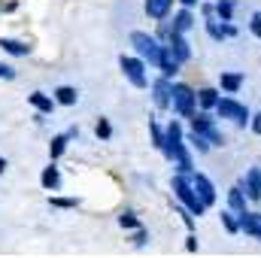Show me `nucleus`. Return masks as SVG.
Masks as SVG:
<instances>
[{
    "mask_svg": "<svg viewBox=\"0 0 261 258\" xmlns=\"http://www.w3.org/2000/svg\"><path fill=\"white\" fill-rule=\"evenodd\" d=\"M170 189H173V194H176V200H179L192 216H203V213H206V203L197 197L195 186H192V179H189L186 173H176V176L170 179Z\"/></svg>",
    "mask_w": 261,
    "mask_h": 258,
    "instance_id": "f257e3e1",
    "label": "nucleus"
},
{
    "mask_svg": "<svg viewBox=\"0 0 261 258\" xmlns=\"http://www.w3.org/2000/svg\"><path fill=\"white\" fill-rule=\"evenodd\" d=\"M130 46H134V52H137L146 64L158 67V61H161V52H164V43H161L155 34L134 31V34H130Z\"/></svg>",
    "mask_w": 261,
    "mask_h": 258,
    "instance_id": "f03ea898",
    "label": "nucleus"
},
{
    "mask_svg": "<svg viewBox=\"0 0 261 258\" xmlns=\"http://www.w3.org/2000/svg\"><path fill=\"white\" fill-rule=\"evenodd\" d=\"M197 107V91L186 82H173V100H170V110L182 119H192Z\"/></svg>",
    "mask_w": 261,
    "mask_h": 258,
    "instance_id": "7ed1b4c3",
    "label": "nucleus"
},
{
    "mask_svg": "<svg viewBox=\"0 0 261 258\" xmlns=\"http://www.w3.org/2000/svg\"><path fill=\"white\" fill-rule=\"evenodd\" d=\"M119 67H122L125 79H128L134 88H149V73H146V61H143L140 55H122V58H119Z\"/></svg>",
    "mask_w": 261,
    "mask_h": 258,
    "instance_id": "20e7f679",
    "label": "nucleus"
},
{
    "mask_svg": "<svg viewBox=\"0 0 261 258\" xmlns=\"http://www.w3.org/2000/svg\"><path fill=\"white\" fill-rule=\"evenodd\" d=\"M216 116H219V119H234L237 128H246V125L252 122V113H249L246 107H240L234 97H219V104H216Z\"/></svg>",
    "mask_w": 261,
    "mask_h": 258,
    "instance_id": "39448f33",
    "label": "nucleus"
},
{
    "mask_svg": "<svg viewBox=\"0 0 261 258\" xmlns=\"http://www.w3.org/2000/svg\"><path fill=\"white\" fill-rule=\"evenodd\" d=\"M192 131L203 134V137L210 140V146H222V143H225V137L216 128V119H210L206 113H195V116H192Z\"/></svg>",
    "mask_w": 261,
    "mask_h": 258,
    "instance_id": "423d86ee",
    "label": "nucleus"
},
{
    "mask_svg": "<svg viewBox=\"0 0 261 258\" xmlns=\"http://www.w3.org/2000/svg\"><path fill=\"white\" fill-rule=\"evenodd\" d=\"M152 100L158 110H170V100H173V82L167 76H158L152 82Z\"/></svg>",
    "mask_w": 261,
    "mask_h": 258,
    "instance_id": "0eeeda50",
    "label": "nucleus"
},
{
    "mask_svg": "<svg viewBox=\"0 0 261 258\" xmlns=\"http://www.w3.org/2000/svg\"><path fill=\"white\" fill-rule=\"evenodd\" d=\"M240 189L246 192L249 200H261V167H249L246 176L240 179Z\"/></svg>",
    "mask_w": 261,
    "mask_h": 258,
    "instance_id": "6e6552de",
    "label": "nucleus"
},
{
    "mask_svg": "<svg viewBox=\"0 0 261 258\" xmlns=\"http://www.w3.org/2000/svg\"><path fill=\"white\" fill-rule=\"evenodd\" d=\"M189 179H192V186H195L197 197H200L206 207H213V203H216V186H213V183H210L203 173H192Z\"/></svg>",
    "mask_w": 261,
    "mask_h": 258,
    "instance_id": "1a4fd4ad",
    "label": "nucleus"
},
{
    "mask_svg": "<svg viewBox=\"0 0 261 258\" xmlns=\"http://www.w3.org/2000/svg\"><path fill=\"white\" fill-rule=\"evenodd\" d=\"M28 104H31L40 116H52V113H55V107H58V100H55V97H49L46 91H31V94H28Z\"/></svg>",
    "mask_w": 261,
    "mask_h": 258,
    "instance_id": "9d476101",
    "label": "nucleus"
},
{
    "mask_svg": "<svg viewBox=\"0 0 261 258\" xmlns=\"http://www.w3.org/2000/svg\"><path fill=\"white\" fill-rule=\"evenodd\" d=\"M179 67H182V61L173 55V49H170V46H164V52H161V61H158V70H161V76L173 79V76L179 73Z\"/></svg>",
    "mask_w": 261,
    "mask_h": 258,
    "instance_id": "9b49d317",
    "label": "nucleus"
},
{
    "mask_svg": "<svg viewBox=\"0 0 261 258\" xmlns=\"http://www.w3.org/2000/svg\"><path fill=\"white\" fill-rule=\"evenodd\" d=\"M237 219H240V231H243V234L261 240V213H249V210H246V213H240Z\"/></svg>",
    "mask_w": 261,
    "mask_h": 258,
    "instance_id": "f8f14e48",
    "label": "nucleus"
},
{
    "mask_svg": "<svg viewBox=\"0 0 261 258\" xmlns=\"http://www.w3.org/2000/svg\"><path fill=\"white\" fill-rule=\"evenodd\" d=\"M143 6H146V15H149L152 21H161V18H167V15H170L173 0H146Z\"/></svg>",
    "mask_w": 261,
    "mask_h": 258,
    "instance_id": "ddd939ff",
    "label": "nucleus"
},
{
    "mask_svg": "<svg viewBox=\"0 0 261 258\" xmlns=\"http://www.w3.org/2000/svg\"><path fill=\"white\" fill-rule=\"evenodd\" d=\"M40 186H43L46 192H58V186H61V170L55 167V161H49V167H43V173H40Z\"/></svg>",
    "mask_w": 261,
    "mask_h": 258,
    "instance_id": "4468645a",
    "label": "nucleus"
},
{
    "mask_svg": "<svg viewBox=\"0 0 261 258\" xmlns=\"http://www.w3.org/2000/svg\"><path fill=\"white\" fill-rule=\"evenodd\" d=\"M0 49L12 58H28L31 55V46L21 43V40H12V37H0Z\"/></svg>",
    "mask_w": 261,
    "mask_h": 258,
    "instance_id": "2eb2a0df",
    "label": "nucleus"
},
{
    "mask_svg": "<svg viewBox=\"0 0 261 258\" xmlns=\"http://www.w3.org/2000/svg\"><path fill=\"white\" fill-rule=\"evenodd\" d=\"M170 49H173V55L186 64V61H192V46H189V40H186V34H173L170 37V43H167Z\"/></svg>",
    "mask_w": 261,
    "mask_h": 258,
    "instance_id": "dca6fc26",
    "label": "nucleus"
},
{
    "mask_svg": "<svg viewBox=\"0 0 261 258\" xmlns=\"http://www.w3.org/2000/svg\"><path fill=\"white\" fill-rule=\"evenodd\" d=\"M243 73H231V70H225L222 76H219V85H222V91L225 94H237L240 88H243Z\"/></svg>",
    "mask_w": 261,
    "mask_h": 258,
    "instance_id": "f3484780",
    "label": "nucleus"
},
{
    "mask_svg": "<svg viewBox=\"0 0 261 258\" xmlns=\"http://www.w3.org/2000/svg\"><path fill=\"white\" fill-rule=\"evenodd\" d=\"M173 28H176V34H189V31L195 28V15H192L189 6H182V9L173 15Z\"/></svg>",
    "mask_w": 261,
    "mask_h": 258,
    "instance_id": "a211bd4d",
    "label": "nucleus"
},
{
    "mask_svg": "<svg viewBox=\"0 0 261 258\" xmlns=\"http://www.w3.org/2000/svg\"><path fill=\"white\" fill-rule=\"evenodd\" d=\"M52 97H55L61 107H76V100H79V91H76L73 85H58V88L52 91Z\"/></svg>",
    "mask_w": 261,
    "mask_h": 258,
    "instance_id": "6ab92c4d",
    "label": "nucleus"
},
{
    "mask_svg": "<svg viewBox=\"0 0 261 258\" xmlns=\"http://www.w3.org/2000/svg\"><path fill=\"white\" fill-rule=\"evenodd\" d=\"M228 210H234L237 216L246 213V192H243L240 186H234V189L228 192Z\"/></svg>",
    "mask_w": 261,
    "mask_h": 258,
    "instance_id": "aec40b11",
    "label": "nucleus"
},
{
    "mask_svg": "<svg viewBox=\"0 0 261 258\" xmlns=\"http://www.w3.org/2000/svg\"><path fill=\"white\" fill-rule=\"evenodd\" d=\"M67 143H70V137H67V134H55V137H52V143H49V161H58V158L64 155Z\"/></svg>",
    "mask_w": 261,
    "mask_h": 258,
    "instance_id": "412c9836",
    "label": "nucleus"
},
{
    "mask_svg": "<svg viewBox=\"0 0 261 258\" xmlns=\"http://www.w3.org/2000/svg\"><path fill=\"white\" fill-rule=\"evenodd\" d=\"M216 104H219V91L216 88H200L197 91V107L200 110H216Z\"/></svg>",
    "mask_w": 261,
    "mask_h": 258,
    "instance_id": "4be33fe9",
    "label": "nucleus"
},
{
    "mask_svg": "<svg viewBox=\"0 0 261 258\" xmlns=\"http://www.w3.org/2000/svg\"><path fill=\"white\" fill-rule=\"evenodd\" d=\"M173 34H176V28H173V18H170V21H167V18H161V21H158V34H155V37H158V40L167 46Z\"/></svg>",
    "mask_w": 261,
    "mask_h": 258,
    "instance_id": "5701e85b",
    "label": "nucleus"
},
{
    "mask_svg": "<svg viewBox=\"0 0 261 258\" xmlns=\"http://www.w3.org/2000/svg\"><path fill=\"white\" fill-rule=\"evenodd\" d=\"M222 225H225L228 234H240V219H237L234 210H225V213H222Z\"/></svg>",
    "mask_w": 261,
    "mask_h": 258,
    "instance_id": "b1692460",
    "label": "nucleus"
},
{
    "mask_svg": "<svg viewBox=\"0 0 261 258\" xmlns=\"http://www.w3.org/2000/svg\"><path fill=\"white\" fill-rule=\"evenodd\" d=\"M186 140H189V143H192V146H195L197 152H200V155H203V152H210V149H213V146H210V140H206V137H203V134H197V131H189V137H186Z\"/></svg>",
    "mask_w": 261,
    "mask_h": 258,
    "instance_id": "393cba45",
    "label": "nucleus"
},
{
    "mask_svg": "<svg viewBox=\"0 0 261 258\" xmlns=\"http://www.w3.org/2000/svg\"><path fill=\"white\" fill-rule=\"evenodd\" d=\"M216 15H219L222 21H231V15H234V0H219V3H216Z\"/></svg>",
    "mask_w": 261,
    "mask_h": 258,
    "instance_id": "a878e982",
    "label": "nucleus"
},
{
    "mask_svg": "<svg viewBox=\"0 0 261 258\" xmlns=\"http://www.w3.org/2000/svg\"><path fill=\"white\" fill-rule=\"evenodd\" d=\"M119 225H122L125 231H137V228H143V225H140V219H137L130 210H125V213L119 216Z\"/></svg>",
    "mask_w": 261,
    "mask_h": 258,
    "instance_id": "bb28decb",
    "label": "nucleus"
},
{
    "mask_svg": "<svg viewBox=\"0 0 261 258\" xmlns=\"http://www.w3.org/2000/svg\"><path fill=\"white\" fill-rule=\"evenodd\" d=\"M49 203L55 210H76L79 207V197H49Z\"/></svg>",
    "mask_w": 261,
    "mask_h": 258,
    "instance_id": "cd10ccee",
    "label": "nucleus"
},
{
    "mask_svg": "<svg viewBox=\"0 0 261 258\" xmlns=\"http://www.w3.org/2000/svg\"><path fill=\"white\" fill-rule=\"evenodd\" d=\"M94 134H97V140H110L113 137V125H110V119H97V125H94Z\"/></svg>",
    "mask_w": 261,
    "mask_h": 258,
    "instance_id": "c85d7f7f",
    "label": "nucleus"
},
{
    "mask_svg": "<svg viewBox=\"0 0 261 258\" xmlns=\"http://www.w3.org/2000/svg\"><path fill=\"white\" fill-rule=\"evenodd\" d=\"M149 134H152V146L161 152L164 149V131L158 128V122H149Z\"/></svg>",
    "mask_w": 261,
    "mask_h": 258,
    "instance_id": "c756f323",
    "label": "nucleus"
},
{
    "mask_svg": "<svg viewBox=\"0 0 261 258\" xmlns=\"http://www.w3.org/2000/svg\"><path fill=\"white\" fill-rule=\"evenodd\" d=\"M0 79L12 82V79H15V67H9V64H3V61H0Z\"/></svg>",
    "mask_w": 261,
    "mask_h": 258,
    "instance_id": "7c9ffc66",
    "label": "nucleus"
},
{
    "mask_svg": "<svg viewBox=\"0 0 261 258\" xmlns=\"http://www.w3.org/2000/svg\"><path fill=\"white\" fill-rule=\"evenodd\" d=\"M146 243H149V234H146L143 228H137V231H134V246H146Z\"/></svg>",
    "mask_w": 261,
    "mask_h": 258,
    "instance_id": "2f4dec72",
    "label": "nucleus"
},
{
    "mask_svg": "<svg viewBox=\"0 0 261 258\" xmlns=\"http://www.w3.org/2000/svg\"><path fill=\"white\" fill-rule=\"evenodd\" d=\"M249 31H252V34L261 40V12H255V15H252V21H249Z\"/></svg>",
    "mask_w": 261,
    "mask_h": 258,
    "instance_id": "473e14b6",
    "label": "nucleus"
},
{
    "mask_svg": "<svg viewBox=\"0 0 261 258\" xmlns=\"http://www.w3.org/2000/svg\"><path fill=\"white\" fill-rule=\"evenodd\" d=\"M249 128H252V131L261 137V113H252V122H249Z\"/></svg>",
    "mask_w": 261,
    "mask_h": 258,
    "instance_id": "72a5a7b5",
    "label": "nucleus"
},
{
    "mask_svg": "<svg viewBox=\"0 0 261 258\" xmlns=\"http://www.w3.org/2000/svg\"><path fill=\"white\" fill-rule=\"evenodd\" d=\"M186 249H189V252H197V237H195V234H189V237H186Z\"/></svg>",
    "mask_w": 261,
    "mask_h": 258,
    "instance_id": "f704fd0d",
    "label": "nucleus"
},
{
    "mask_svg": "<svg viewBox=\"0 0 261 258\" xmlns=\"http://www.w3.org/2000/svg\"><path fill=\"white\" fill-rule=\"evenodd\" d=\"M18 9V3L15 0H9V3H3V12H15Z\"/></svg>",
    "mask_w": 261,
    "mask_h": 258,
    "instance_id": "c9c22d12",
    "label": "nucleus"
},
{
    "mask_svg": "<svg viewBox=\"0 0 261 258\" xmlns=\"http://www.w3.org/2000/svg\"><path fill=\"white\" fill-rule=\"evenodd\" d=\"M6 167H9V164H6V158H3V155H0V176H3V173H6Z\"/></svg>",
    "mask_w": 261,
    "mask_h": 258,
    "instance_id": "e433bc0d",
    "label": "nucleus"
},
{
    "mask_svg": "<svg viewBox=\"0 0 261 258\" xmlns=\"http://www.w3.org/2000/svg\"><path fill=\"white\" fill-rule=\"evenodd\" d=\"M179 3H182V6H189V9H192V6H197V3H200V0H179Z\"/></svg>",
    "mask_w": 261,
    "mask_h": 258,
    "instance_id": "4c0bfd02",
    "label": "nucleus"
},
{
    "mask_svg": "<svg viewBox=\"0 0 261 258\" xmlns=\"http://www.w3.org/2000/svg\"><path fill=\"white\" fill-rule=\"evenodd\" d=\"M0 12H3V0H0Z\"/></svg>",
    "mask_w": 261,
    "mask_h": 258,
    "instance_id": "58836bf2",
    "label": "nucleus"
},
{
    "mask_svg": "<svg viewBox=\"0 0 261 258\" xmlns=\"http://www.w3.org/2000/svg\"><path fill=\"white\" fill-rule=\"evenodd\" d=\"M216 3H219V0H216Z\"/></svg>",
    "mask_w": 261,
    "mask_h": 258,
    "instance_id": "ea45409f",
    "label": "nucleus"
}]
</instances>
